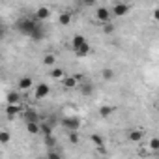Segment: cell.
<instances>
[{
    "label": "cell",
    "instance_id": "obj_1",
    "mask_svg": "<svg viewBox=\"0 0 159 159\" xmlns=\"http://www.w3.org/2000/svg\"><path fill=\"white\" fill-rule=\"evenodd\" d=\"M17 30L21 32V34H25V36H30L32 38V34L39 28V21H36V19H30V17H23V19H19L17 21Z\"/></svg>",
    "mask_w": 159,
    "mask_h": 159
},
{
    "label": "cell",
    "instance_id": "obj_2",
    "mask_svg": "<svg viewBox=\"0 0 159 159\" xmlns=\"http://www.w3.org/2000/svg\"><path fill=\"white\" fill-rule=\"evenodd\" d=\"M62 125L71 133V131H79V127H81V120H79L77 116H66L62 120Z\"/></svg>",
    "mask_w": 159,
    "mask_h": 159
},
{
    "label": "cell",
    "instance_id": "obj_3",
    "mask_svg": "<svg viewBox=\"0 0 159 159\" xmlns=\"http://www.w3.org/2000/svg\"><path fill=\"white\" fill-rule=\"evenodd\" d=\"M96 19L99 21V23H103V25H107L109 21H111V10L109 8H98L96 10Z\"/></svg>",
    "mask_w": 159,
    "mask_h": 159
},
{
    "label": "cell",
    "instance_id": "obj_4",
    "mask_svg": "<svg viewBox=\"0 0 159 159\" xmlns=\"http://www.w3.org/2000/svg\"><path fill=\"white\" fill-rule=\"evenodd\" d=\"M49 92H51V88H49L45 83H41V84H38V86H36L34 96H36V99H43V98H47V96H49Z\"/></svg>",
    "mask_w": 159,
    "mask_h": 159
},
{
    "label": "cell",
    "instance_id": "obj_5",
    "mask_svg": "<svg viewBox=\"0 0 159 159\" xmlns=\"http://www.w3.org/2000/svg\"><path fill=\"white\" fill-rule=\"evenodd\" d=\"M127 11H129V6H127V4H122V2H120V4H114V6H112V10H111V13H112V15H116V17L125 15Z\"/></svg>",
    "mask_w": 159,
    "mask_h": 159
},
{
    "label": "cell",
    "instance_id": "obj_6",
    "mask_svg": "<svg viewBox=\"0 0 159 159\" xmlns=\"http://www.w3.org/2000/svg\"><path fill=\"white\" fill-rule=\"evenodd\" d=\"M62 84H64V88H75L77 84H79V75H69V77H66L64 81H62Z\"/></svg>",
    "mask_w": 159,
    "mask_h": 159
},
{
    "label": "cell",
    "instance_id": "obj_7",
    "mask_svg": "<svg viewBox=\"0 0 159 159\" xmlns=\"http://www.w3.org/2000/svg\"><path fill=\"white\" fill-rule=\"evenodd\" d=\"M71 45H73V51H77V49H81V47H84V45H88V41H86V38L84 36H73V39H71Z\"/></svg>",
    "mask_w": 159,
    "mask_h": 159
},
{
    "label": "cell",
    "instance_id": "obj_8",
    "mask_svg": "<svg viewBox=\"0 0 159 159\" xmlns=\"http://www.w3.org/2000/svg\"><path fill=\"white\" fill-rule=\"evenodd\" d=\"M19 90H30L34 86V81H32V77H21L19 79Z\"/></svg>",
    "mask_w": 159,
    "mask_h": 159
},
{
    "label": "cell",
    "instance_id": "obj_9",
    "mask_svg": "<svg viewBox=\"0 0 159 159\" xmlns=\"http://www.w3.org/2000/svg\"><path fill=\"white\" fill-rule=\"evenodd\" d=\"M36 21H45V19H49V15H51V10L49 8H45V6H41V8H38L36 10Z\"/></svg>",
    "mask_w": 159,
    "mask_h": 159
},
{
    "label": "cell",
    "instance_id": "obj_10",
    "mask_svg": "<svg viewBox=\"0 0 159 159\" xmlns=\"http://www.w3.org/2000/svg\"><path fill=\"white\" fill-rule=\"evenodd\" d=\"M19 105H6V116L10 118V120H15V116L19 114Z\"/></svg>",
    "mask_w": 159,
    "mask_h": 159
},
{
    "label": "cell",
    "instance_id": "obj_11",
    "mask_svg": "<svg viewBox=\"0 0 159 159\" xmlns=\"http://www.w3.org/2000/svg\"><path fill=\"white\" fill-rule=\"evenodd\" d=\"M25 118H26V124H30V122H39L38 112H36V111H32V109H28V111L25 112Z\"/></svg>",
    "mask_w": 159,
    "mask_h": 159
},
{
    "label": "cell",
    "instance_id": "obj_12",
    "mask_svg": "<svg viewBox=\"0 0 159 159\" xmlns=\"http://www.w3.org/2000/svg\"><path fill=\"white\" fill-rule=\"evenodd\" d=\"M26 131H28L30 135H38V133L41 131V125H39L38 122H30V124H26Z\"/></svg>",
    "mask_w": 159,
    "mask_h": 159
},
{
    "label": "cell",
    "instance_id": "obj_13",
    "mask_svg": "<svg viewBox=\"0 0 159 159\" xmlns=\"http://www.w3.org/2000/svg\"><path fill=\"white\" fill-rule=\"evenodd\" d=\"M58 23H60L62 26H67V25L71 23V13H69V11H64V13H60V17H58Z\"/></svg>",
    "mask_w": 159,
    "mask_h": 159
},
{
    "label": "cell",
    "instance_id": "obj_14",
    "mask_svg": "<svg viewBox=\"0 0 159 159\" xmlns=\"http://www.w3.org/2000/svg\"><path fill=\"white\" fill-rule=\"evenodd\" d=\"M142 137H144V133H142L140 129H135V131L129 133V140H131V142H139Z\"/></svg>",
    "mask_w": 159,
    "mask_h": 159
},
{
    "label": "cell",
    "instance_id": "obj_15",
    "mask_svg": "<svg viewBox=\"0 0 159 159\" xmlns=\"http://www.w3.org/2000/svg\"><path fill=\"white\" fill-rule=\"evenodd\" d=\"M90 140L99 148V146H105V139L101 137V135H98V133H94V135H90Z\"/></svg>",
    "mask_w": 159,
    "mask_h": 159
},
{
    "label": "cell",
    "instance_id": "obj_16",
    "mask_svg": "<svg viewBox=\"0 0 159 159\" xmlns=\"http://www.w3.org/2000/svg\"><path fill=\"white\" fill-rule=\"evenodd\" d=\"M51 77H52V79H62V81L66 79V75H64V69H62V67H54V69L51 71Z\"/></svg>",
    "mask_w": 159,
    "mask_h": 159
},
{
    "label": "cell",
    "instance_id": "obj_17",
    "mask_svg": "<svg viewBox=\"0 0 159 159\" xmlns=\"http://www.w3.org/2000/svg\"><path fill=\"white\" fill-rule=\"evenodd\" d=\"M8 105H19V94L17 92H10L8 94Z\"/></svg>",
    "mask_w": 159,
    "mask_h": 159
},
{
    "label": "cell",
    "instance_id": "obj_18",
    "mask_svg": "<svg viewBox=\"0 0 159 159\" xmlns=\"http://www.w3.org/2000/svg\"><path fill=\"white\" fill-rule=\"evenodd\" d=\"M112 112H114V109H112L111 105H105V107H101V109H99V114H101L103 118H109Z\"/></svg>",
    "mask_w": 159,
    "mask_h": 159
},
{
    "label": "cell",
    "instance_id": "obj_19",
    "mask_svg": "<svg viewBox=\"0 0 159 159\" xmlns=\"http://www.w3.org/2000/svg\"><path fill=\"white\" fill-rule=\"evenodd\" d=\"M81 92H83V96H90V94L94 92V86H92V83H84V84L81 86Z\"/></svg>",
    "mask_w": 159,
    "mask_h": 159
},
{
    "label": "cell",
    "instance_id": "obj_20",
    "mask_svg": "<svg viewBox=\"0 0 159 159\" xmlns=\"http://www.w3.org/2000/svg\"><path fill=\"white\" fill-rule=\"evenodd\" d=\"M43 38H45V30L39 26V28L32 34V39H34V41H39V39H43Z\"/></svg>",
    "mask_w": 159,
    "mask_h": 159
},
{
    "label": "cell",
    "instance_id": "obj_21",
    "mask_svg": "<svg viewBox=\"0 0 159 159\" xmlns=\"http://www.w3.org/2000/svg\"><path fill=\"white\" fill-rule=\"evenodd\" d=\"M54 62H56V56H54V54H51V52H49V54H45V56H43V66H52Z\"/></svg>",
    "mask_w": 159,
    "mask_h": 159
},
{
    "label": "cell",
    "instance_id": "obj_22",
    "mask_svg": "<svg viewBox=\"0 0 159 159\" xmlns=\"http://www.w3.org/2000/svg\"><path fill=\"white\" fill-rule=\"evenodd\" d=\"M75 54H77V56H86V54H90V43L84 45V47H81V49H77Z\"/></svg>",
    "mask_w": 159,
    "mask_h": 159
},
{
    "label": "cell",
    "instance_id": "obj_23",
    "mask_svg": "<svg viewBox=\"0 0 159 159\" xmlns=\"http://www.w3.org/2000/svg\"><path fill=\"white\" fill-rule=\"evenodd\" d=\"M148 148H150V150H153V152H159V139H157V137L150 139V144H148Z\"/></svg>",
    "mask_w": 159,
    "mask_h": 159
},
{
    "label": "cell",
    "instance_id": "obj_24",
    "mask_svg": "<svg viewBox=\"0 0 159 159\" xmlns=\"http://www.w3.org/2000/svg\"><path fill=\"white\" fill-rule=\"evenodd\" d=\"M41 133H43L45 137H51V135H52V127H51V124H41Z\"/></svg>",
    "mask_w": 159,
    "mask_h": 159
},
{
    "label": "cell",
    "instance_id": "obj_25",
    "mask_svg": "<svg viewBox=\"0 0 159 159\" xmlns=\"http://www.w3.org/2000/svg\"><path fill=\"white\" fill-rule=\"evenodd\" d=\"M101 75H103V79H105V81H111V79L114 77V71L107 67V69H103V71H101Z\"/></svg>",
    "mask_w": 159,
    "mask_h": 159
},
{
    "label": "cell",
    "instance_id": "obj_26",
    "mask_svg": "<svg viewBox=\"0 0 159 159\" xmlns=\"http://www.w3.org/2000/svg\"><path fill=\"white\" fill-rule=\"evenodd\" d=\"M54 144H56V140H54V137H52V135H51V137H45V146H47V148L54 150Z\"/></svg>",
    "mask_w": 159,
    "mask_h": 159
},
{
    "label": "cell",
    "instance_id": "obj_27",
    "mask_svg": "<svg viewBox=\"0 0 159 159\" xmlns=\"http://www.w3.org/2000/svg\"><path fill=\"white\" fill-rule=\"evenodd\" d=\"M45 159H62V155H60L58 152H54V150H49V153H47Z\"/></svg>",
    "mask_w": 159,
    "mask_h": 159
},
{
    "label": "cell",
    "instance_id": "obj_28",
    "mask_svg": "<svg viewBox=\"0 0 159 159\" xmlns=\"http://www.w3.org/2000/svg\"><path fill=\"white\" fill-rule=\"evenodd\" d=\"M0 142H2V144H8V142H10V133H8V131H2V133H0Z\"/></svg>",
    "mask_w": 159,
    "mask_h": 159
},
{
    "label": "cell",
    "instance_id": "obj_29",
    "mask_svg": "<svg viewBox=\"0 0 159 159\" xmlns=\"http://www.w3.org/2000/svg\"><path fill=\"white\" fill-rule=\"evenodd\" d=\"M67 139H69V142H71V144H77V142H79V135H77V131H71Z\"/></svg>",
    "mask_w": 159,
    "mask_h": 159
},
{
    "label": "cell",
    "instance_id": "obj_30",
    "mask_svg": "<svg viewBox=\"0 0 159 159\" xmlns=\"http://www.w3.org/2000/svg\"><path fill=\"white\" fill-rule=\"evenodd\" d=\"M103 32H105V34H112V32H114V26H112L111 23H107V25H103Z\"/></svg>",
    "mask_w": 159,
    "mask_h": 159
},
{
    "label": "cell",
    "instance_id": "obj_31",
    "mask_svg": "<svg viewBox=\"0 0 159 159\" xmlns=\"http://www.w3.org/2000/svg\"><path fill=\"white\" fill-rule=\"evenodd\" d=\"M96 150H98V153H99V155L107 153V148H105V146H99V148H96Z\"/></svg>",
    "mask_w": 159,
    "mask_h": 159
},
{
    "label": "cell",
    "instance_id": "obj_32",
    "mask_svg": "<svg viewBox=\"0 0 159 159\" xmlns=\"http://www.w3.org/2000/svg\"><path fill=\"white\" fill-rule=\"evenodd\" d=\"M153 19H155V21H159V8H157V10H153Z\"/></svg>",
    "mask_w": 159,
    "mask_h": 159
},
{
    "label": "cell",
    "instance_id": "obj_33",
    "mask_svg": "<svg viewBox=\"0 0 159 159\" xmlns=\"http://www.w3.org/2000/svg\"><path fill=\"white\" fill-rule=\"evenodd\" d=\"M157 111H159V103H157Z\"/></svg>",
    "mask_w": 159,
    "mask_h": 159
}]
</instances>
